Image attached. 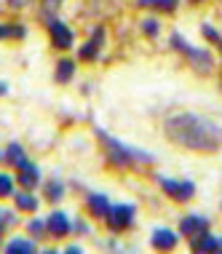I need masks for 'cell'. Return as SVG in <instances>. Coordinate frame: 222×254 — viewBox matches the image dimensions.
Here are the masks:
<instances>
[{
  "label": "cell",
  "instance_id": "obj_1",
  "mask_svg": "<svg viewBox=\"0 0 222 254\" xmlns=\"http://www.w3.org/2000/svg\"><path fill=\"white\" fill-rule=\"evenodd\" d=\"M134 222V209L131 206H115L110 209V228L113 230H123Z\"/></svg>",
  "mask_w": 222,
  "mask_h": 254
},
{
  "label": "cell",
  "instance_id": "obj_2",
  "mask_svg": "<svg viewBox=\"0 0 222 254\" xmlns=\"http://www.w3.org/2000/svg\"><path fill=\"white\" fill-rule=\"evenodd\" d=\"M48 30H51V40H54L57 49H70V46H73V30L67 24L51 22V24H48Z\"/></svg>",
  "mask_w": 222,
  "mask_h": 254
},
{
  "label": "cell",
  "instance_id": "obj_3",
  "mask_svg": "<svg viewBox=\"0 0 222 254\" xmlns=\"http://www.w3.org/2000/svg\"><path fill=\"white\" fill-rule=\"evenodd\" d=\"M46 228L51 230V236H67L70 233V219H67V214H62V211H57V214L48 217Z\"/></svg>",
  "mask_w": 222,
  "mask_h": 254
},
{
  "label": "cell",
  "instance_id": "obj_4",
  "mask_svg": "<svg viewBox=\"0 0 222 254\" xmlns=\"http://www.w3.org/2000/svg\"><path fill=\"white\" fill-rule=\"evenodd\" d=\"M161 185H163V190L169 193L171 198H190V193H193V188L187 182H171V180H161Z\"/></svg>",
  "mask_w": 222,
  "mask_h": 254
},
{
  "label": "cell",
  "instance_id": "obj_5",
  "mask_svg": "<svg viewBox=\"0 0 222 254\" xmlns=\"http://www.w3.org/2000/svg\"><path fill=\"white\" fill-rule=\"evenodd\" d=\"M5 254H35V244L30 238H11L5 246Z\"/></svg>",
  "mask_w": 222,
  "mask_h": 254
},
{
  "label": "cell",
  "instance_id": "obj_6",
  "mask_svg": "<svg viewBox=\"0 0 222 254\" xmlns=\"http://www.w3.org/2000/svg\"><path fill=\"white\" fill-rule=\"evenodd\" d=\"M174 244H177L174 233H169V230H155V233H152V246H155V249H163V252H169Z\"/></svg>",
  "mask_w": 222,
  "mask_h": 254
},
{
  "label": "cell",
  "instance_id": "obj_7",
  "mask_svg": "<svg viewBox=\"0 0 222 254\" xmlns=\"http://www.w3.org/2000/svg\"><path fill=\"white\" fill-rule=\"evenodd\" d=\"M19 182H22L24 188H35V185H38V169L32 166V163H22V174H19Z\"/></svg>",
  "mask_w": 222,
  "mask_h": 254
},
{
  "label": "cell",
  "instance_id": "obj_8",
  "mask_svg": "<svg viewBox=\"0 0 222 254\" xmlns=\"http://www.w3.org/2000/svg\"><path fill=\"white\" fill-rule=\"evenodd\" d=\"M88 209H91L96 217H105L107 211H110L107 198H105V195H91V198H88Z\"/></svg>",
  "mask_w": 222,
  "mask_h": 254
},
{
  "label": "cell",
  "instance_id": "obj_9",
  "mask_svg": "<svg viewBox=\"0 0 222 254\" xmlns=\"http://www.w3.org/2000/svg\"><path fill=\"white\" fill-rule=\"evenodd\" d=\"M5 161L13 163V166H22V163H27L24 161V153H22V147H19V145H11L8 150H5Z\"/></svg>",
  "mask_w": 222,
  "mask_h": 254
},
{
  "label": "cell",
  "instance_id": "obj_10",
  "mask_svg": "<svg viewBox=\"0 0 222 254\" xmlns=\"http://www.w3.org/2000/svg\"><path fill=\"white\" fill-rule=\"evenodd\" d=\"M73 72H75V64H73L70 59L59 62V70H57V80H59V83H65V80H70V78H73Z\"/></svg>",
  "mask_w": 222,
  "mask_h": 254
},
{
  "label": "cell",
  "instance_id": "obj_11",
  "mask_svg": "<svg viewBox=\"0 0 222 254\" xmlns=\"http://www.w3.org/2000/svg\"><path fill=\"white\" fill-rule=\"evenodd\" d=\"M16 203H19V209H24V211H35L38 209V198L30 195V193H19Z\"/></svg>",
  "mask_w": 222,
  "mask_h": 254
},
{
  "label": "cell",
  "instance_id": "obj_12",
  "mask_svg": "<svg viewBox=\"0 0 222 254\" xmlns=\"http://www.w3.org/2000/svg\"><path fill=\"white\" fill-rule=\"evenodd\" d=\"M99 43H102V30L96 32V40H88V43H86V49H80V57H83V59H91V57H96V51H99Z\"/></svg>",
  "mask_w": 222,
  "mask_h": 254
},
{
  "label": "cell",
  "instance_id": "obj_13",
  "mask_svg": "<svg viewBox=\"0 0 222 254\" xmlns=\"http://www.w3.org/2000/svg\"><path fill=\"white\" fill-rule=\"evenodd\" d=\"M46 195L51 198V201H62V195H65V188H62V182H48L46 185Z\"/></svg>",
  "mask_w": 222,
  "mask_h": 254
},
{
  "label": "cell",
  "instance_id": "obj_14",
  "mask_svg": "<svg viewBox=\"0 0 222 254\" xmlns=\"http://www.w3.org/2000/svg\"><path fill=\"white\" fill-rule=\"evenodd\" d=\"M140 5H152V8H161V11H174L177 0H140Z\"/></svg>",
  "mask_w": 222,
  "mask_h": 254
},
{
  "label": "cell",
  "instance_id": "obj_15",
  "mask_svg": "<svg viewBox=\"0 0 222 254\" xmlns=\"http://www.w3.org/2000/svg\"><path fill=\"white\" fill-rule=\"evenodd\" d=\"M11 190H13V180L8 174H0V198L11 195Z\"/></svg>",
  "mask_w": 222,
  "mask_h": 254
},
{
  "label": "cell",
  "instance_id": "obj_16",
  "mask_svg": "<svg viewBox=\"0 0 222 254\" xmlns=\"http://www.w3.org/2000/svg\"><path fill=\"white\" fill-rule=\"evenodd\" d=\"M158 30H161V24H158V22H152V19L145 22V32H148V35H155Z\"/></svg>",
  "mask_w": 222,
  "mask_h": 254
},
{
  "label": "cell",
  "instance_id": "obj_17",
  "mask_svg": "<svg viewBox=\"0 0 222 254\" xmlns=\"http://www.w3.org/2000/svg\"><path fill=\"white\" fill-rule=\"evenodd\" d=\"M46 8H51V11L59 8V0H46Z\"/></svg>",
  "mask_w": 222,
  "mask_h": 254
},
{
  "label": "cell",
  "instance_id": "obj_18",
  "mask_svg": "<svg viewBox=\"0 0 222 254\" xmlns=\"http://www.w3.org/2000/svg\"><path fill=\"white\" fill-rule=\"evenodd\" d=\"M65 254H80V249H78V246H70V249H67Z\"/></svg>",
  "mask_w": 222,
  "mask_h": 254
},
{
  "label": "cell",
  "instance_id": "obj_19",
  "mask_svg": "<svg viewBox=\"0 0 222 254\" xmlns=\"http://www.w3.org/2000/svg\"><path fill=\"white\" fill-rule=\"evenodd\" d=\"M11 5H13V8H19V5H24V3H22V0H11Z\"/></svg>",
  "mask_w": 222,
  "mask_h": 254
},
{
  "label": "cell",
  "instance_id": "obj_20",
  "mask_svg": "<svg viewBox=\"0 0 222 254\" xmlns=\"http://www.w3.org/2000/svg\"><path fill=\"white\" fill-rule=\"evenodd\" d=\"M5 91H8V86H5V83H0V97H3Z\"/></svg>",
  "mask_w": 222,
  "mask_h": 254
},
{
  "label": "cell",
  "instance_id": "obj_21",
  "mask_svg": "<svg viewBox=\"0 0 222 254\" xmlns=\"http://www.w3.org/2000/svg\"><path fill=\"white\" fill-rule=\"evenodd\" d=\"M43 254H57V252H43Z\"/></svg>",
  "mask_w": 222,
  "mask_h": 254
},
{
  "label": "cell",
  "instance_id": "obj_22",
  "mask_svg": "<svg viewBox=\"0 0 222 254\" xmlns=\"http://www.w3.org/2000/svg\"><path fill=\"white\" fill-rule=\"evenodd\" d=\"M193 3H198V0H193Z\"/></svg>",
  "mask_w": 222,
  "mask_h": 254
}]
</instances>
